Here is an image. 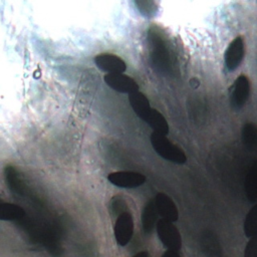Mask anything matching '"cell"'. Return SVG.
<instances>
[{
	"label": "cell",
	"instance_id": "6da1fadb",
	"mask_svg": "<svg viewBox=\"0 0 257 257\" xmlns=\"http://www.w3.org/2000/svg\"><path fill=\"white\" fill-rule=\"evenodd\" d=\"M151 144L154 151L163 159L175 164L186 163L187 158L184 152L166 136L153 132L151 135Z\"/></svg>",
	"mask_w": 257,
	"mask_h": 257
},
{
	"label": "cell",
	"instance_id": "7a4b0ae2",
	"mask_svg": "<svg viewBox=\"0 0 257 257\" xmlns=\"http://www.w3.org/2000/svg\"><path fill=\"white\" fill-rule=\"evenodd\" d=\"M157 233L162 243L169 249L178 251L182 246V238L173 222L160 219L157 223Z\"/></svg>",
	"mask_w": 257,
	"mask_h": 257
},
{
	"label": "cell",
	"instance_id": "3957f363",
	"mask_svg": "<svg viewBox=\"0 0 257 257\" xmlns=\"http://www.w3.org/2000/svg\"><path fill=\"white\" fill-rule=\"evenodd\" d=\"M107 180L115 187L134 189L142 186L146 182V176L138 172L118 171L108 174Z\"/></svg>",
	"mask_w": 257,
	"mask_h": 257
},
{
	"label": "cell",
	"instance_id": "277c9868",
	"mask_svg": "<svg viewBox=\"0 0 257 257\" xmlns=\"http://www.w3.org/2000/svg\"><path fill=\"white\" fill-rule=\"evenodd\" d=\"M105 84L119 93L131 94L139 91L140 86L134 78L124 73H110L103 76Z\"/></svg>",
	"mask_w": 257,
	"mask_h": 257
},
{
	"label": "cell",
	"instance_id": "5b68a950",
	"mask_svg": "<svg viewBox=\"0 0 257 257\" xmlns=\"http://www.w3.org/2000/svg\"><path fill=\"white\" fill-rule=\"evenodd\" d=\"M113 232L118 245L125 246L131 241L134 235V219L131 213L123 212L117 216Z\"/></svg>",
	"mask_w": 257,
	"mask_h": 257
},
{
	"label": "cell",
	"instance_id": "8992f818",
	"mask_svg": "<svg viewBox=\"0 0 257 257\" xmlns=\"http://www.w3.org/2000/svg\"><path fill=\"white\" fill-rule=\"evenodd\" d=\"M94 63L98 69L110 73H123L126 70L125 61L112 53H100L94 57Z\"/></svg>",
	"mask_w": 257,
	"mask_h": 257
},
{
	"label": "cell",
	"instance_id": "52a82bcc",
	"mask_svg": "<svg viewBox=\"0 0 257 257\" xmlns=\"http://www.w3.org/2000/svg\"><path fill=\"white\" fill-rule=\"evenodd\" d=\"M245 53V45L242 37L235 38L225 52V66L229 71H234L242 62Z\"/></svg>",
	"mask_w": 257,
	"mask_h": 257
},
{
	"label": "cell",
	"instance_id": "ba28073f",
	"mask_svg": "<svg viewBox=\"0 0 257 257\" xmlns=\"http://www.w3.org/2000/svg\"><path fill=\"white\" fill-rule=\"evenodd\" d=\"M155 206L158 214L170 222H175L178 220L179 213L174 201L165 193H159L155 197Z\"/></svg>",
	"mask_w": 257,
	"mask_h": 257
},
{
	"label": "cell",
	"instance_id": "9c48e42d",
	"mask_svg": "<svg viewBox=\"0 0 257 257\" xmlns=\"http://www.w3.org/2000/svg\"><path fill=\"white\" fill-rule=\"evenodd\" d=\"M250 91V82L245 75H240L230 89L231 103L235 107H241L246 102Z\"/></svg>",
	"mask_w": 257,
	"mask_h": 257
},
{
	"label": "cell",
	"instance_id": "30bf717a",
	"mask_svg": "<svg viewBox=\"0 0 257 257\" xmlns=\"http://www.w3.org/2000/svg\"><path fill=\"white\" fill-rule=\"evenodd\" d=\"M128 102L135 113L145 121L152 110L148 97L139 90L128 94Z\"/></svg>",
	"mask_w": 257,
	"mask_h": 257
},
{
	"label": "cell",
	"instance_id": "8fae6325",
	"mask_svg": "<svg viewBox=\"0 0 257 257\" xmlns=\"http://www.w3.org/2000/svg\"><path fill=\"white\" fill-rule=\"evenodd\" d=\"M145 121L153 128L154 133L164 136H167V134L169 133V124L165 116L155 108H152Z\"/></svg>",
	"mask_w": 257,
	"mask_h": 257
},
{
	"label": "cell",
	"instance_id": "7c38bea8",
	"mask_svg": "<svg viewBox=\"0 0 257 257\" xmlns=\"http://www.w3.org/2000/svg\"><path fill=\"white\" fill-rule=\"evenodd\" d=\"M24 209L13 203H0V220L1 221H14L24 217Z\"/></svg>",
	"mask_w": 257,
	"mask_h": 257
},
{
	"label": "cell",
	"instance_id": "4fadbf2b",
	"mask_svg": "<svg viewBox=\"0 0 257 257\" xmlns=\"http://www.w3.org/2000/svg\"><path fill=\"white\" fill-rule=\"evenodd\" d=\"M158 212L155 206V202L154 201H150L143 212V216H142V223H143V228L145 230L146 233H151L153 231V229L155 228V226H157V216H158Z\"/></svg>",
	"mask_w": 257,
	"mask_h": 257
},
{
	"label": "cell",
	"instance_id": "5bb4252c",
	"mask_svg": "<svg viewBox=\"0 0 257 257\" xmlns=\"http://www.w3.org/2000/svg\"><path fill=\"white\" fill-rule=\"evenodd\" d=\"M244 232L247 237L257 233V204L248 212L244 222Z\"/></svg>",
	"mask_w": 257,
	"mask_h": 257
},
{
	"label": "cell",
	"instance_id": "9a60e30c",
	"mask_svg": "<svg viewBox=\"0 0 257 257\" xmlns=\"http://www.w3.org/2000/svg\"><path fill=\"white\" fill-rule=\"evenodd\" d=\"M203 248L207 257H221V249L218 242H215V240H212L211 238L204 240Z\"/></svg>",
	"mask_w": 257,
	"mask_h": 257
},
{
	"label": "cell",
	"instance_id": "2e32d148",
	"mask_svg": "<svg viewBox=\"0 0 257 257\" xmlns=\"http://www.w3.org/2000/svg\"><path fill=\"white\" fill-rule=\"evenodd\" d=\"M246 192L250 200L257 199V174L256 173H254L252 176L248 178V182L246 183Z\"/></svg>",
	"mask_w": 257,
	"mask_h": 257
},
{
	"label": "cell",
	"instance_id": "e0dca14e",
	"mask_svg": "<svg viewBox=\"0 0 257 257\" xmlns=\"http://www.w3.org/2000/svg\"><path fill=\"white\" fill-rule=\"evenodd\" d=\"M244 257H257V233L254 234L247 243Z\"/></svg>",
	"mask_w": 257,
	"mask_h": 257
},
{
	"label": "cell",
	"instance_id": "ac0fdd59",
	"mask_svg": "<svg viewBox=\"0 0 257 257\" xmlns=\"http://www.w3.org/2000/svg\"><path fill=\"white\" fill-rule=\"evenodd\" d=\"M254 137H257V132L251 127V125H248V127H246L245 130V133H244V138L246 140H248V143L251 144L253 142H256L257 139L254 138Z\"/></svg>",
	"mask_w": 257,
	"mask_h": 257
},
{
	"label": "cell",
	"instance_id": "d6986e66",
	"mask_svg": "<svg viewBox=\"0 0 257 257\" xmlns=\"http://www.w3.org/2000/svg\"><path fill=\"white\" fill-rule=\"evenodd\" d=\"M163 257H180V255L178 254L177 251L174 250H167L164 254Z\"/></svg>",
	"mask_w": 257,
	"mask_h": 257
},
{
	"label": "cell",
	"instance_id": "ffe728a7",
	"mask_svg": "<svg viewBox=\"0 0 257 257\" xmlns=\"http://www.w3.org/2000/svg\"><path fill=\"white\" fill-rule=\"evenodd\" d=\"M133 257H149V254L146 251H141V252L137 253L136 255H134Z\"/></svg>",
	"mask_w": 257,
	"mask_h": 257
}]
</instances>
